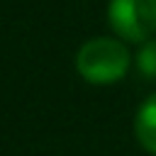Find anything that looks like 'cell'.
<instances>
[{"label": "cell", "instance_id": "1", "mask_svg": "<svg viewBox=\"0 0 156 156\" xmlns=\"http://www.w3.org/2000/svg\"><path fill=\"white\" fill-rule=\"evenodd\" d=\"M132 56L122 39L93 37L76 54V71L93 85H112L129 71Z\"/></svg>", "mask_w": 156, "mask_h": 156}, {"label": "cell", "instance_id": "2", "mask_svg": "<svg viewBox=\"0 0 156 156\" xmlns=\"http://www.w3.org/2000/svg\"><path fill=\"white\" fill-rule=\"evenodd\" d=\"M107 22L122 41L141 44L156 32V0H110Z\"/></svg>", "mask_w": 156, "mask_h": 156}, {"label": "cell", "instance_id": "3", "mask_svg": "<svg viewBox=\"0 0 156 156\" xmlns=\"http://www.w3.org/2000/svg\"><path fill=\"white\" fill-rule=\"evenodd\" d=\"M134 134L141 149L156 156V93H151L136 110L134 117Z\"/></svg>", "mask_w": 156, "mask_h": 156}, {"label": "cell", "instance_id": "4", "mask_svg": "<svg viewBox=\"0 0 156 156\" xmlns=\"http://www.w3.org/2000/svg\"><path fill=\"white\" fill-rule=\"evenodd\" d=\"M136 68L144 78L156 80V39L141 41V46L136 51Z\"/></svg>", "mask_w": 156, "mask_h": 156}]
</instances>
